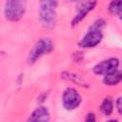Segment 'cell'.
Returning a JSON list of instances; mask_svg holds the SVG:
<instances>
[{"label":"cell","instance_id":"obj_13","mask_svg":"<svg viewBox=\"0 0 122 122\" xmlns=\"http://www.w3.org/2000/svg\"><path fill=\"white\" fill-rule=\"evenodd\" d=\"M115 108L117 110V112L119 115L122 114V98L121 97H118L116 99V102H115Z\"/></svg>","mask_w":122,"mask_h":122},{"label":"cell","instance_id":"obj_7","mask_svg":"<svg viewBox=\"0 0 122 122\" xmlns=\"http://www.w3.org/2000/svg\"><path fill=\"white\" fill-rule=\"evenodd\" d=\"M97 0H87L85 3L81 4L77 10V12L75 13L74 17L71 20V26L74 27L78 25L87 15L89 12H91L96 6Z\"/></svg>","mask_w":122,"mask_h":122},{"label":"cell","instance_id":"obj_4","mask_svg":"<svg viewBox=\"0 0 122 122\" xmlns=\"http://www.w3.org/2000/svg\"><path fill=\"white\" fill-rule=\"evenodd\" d=\"M103 39V33L101 30L92 29L90 28L87 33L81 38L78 42V46L83 49H91L96 47L98 44L101 43Z\"/></svg>","mask_w":122,"mask_h":122},{"label":"cell","instance_id":"obj_12","mask_svg":"<svg viewBox=\"0 0 122 122\" xmlns=\"http://www.w3.org/2000/svg\"><path fill=\"white\" fill-rule=\"evenodd\" d=\"M109 11L117 17H121V0H112L108 8Z\"/></svg>","mask_w":122,"mask_h":122},{"label":"cell","instance_id":"obj_10","mask_svg":"<svg viewBox=\"0 0 122 122\" xmlns=\"http://www.w3.org/2000/svg\"><path fill=\"white\" fill-rule=\"evenodd\" d=\"M61 77L63 79H66V80H69V81H71L77 85H80L82 87H87V83L81 78V76L75 74V73H72V72H68V71H65L61 74Z\"/></svg>","mask_w":122,"mask_h":122},{"label":"cell","instance_id":"obj_8","mask_svg":"<svg viewBox=\"0 0 122 122\" xmlns=\"http://www.w3.org/2000/svg\"><path fill=\"white\" fill-rule=\"evenodd\" d=\"M29 121H43V122H47L50 120V112L49 110L44 107V106H40L38 108H36L30 114V116L28 119Z\"/></svg>","mask_w":122,"mask_h":122},{"label":"cell","instance_id":"obj_1","mask_svg":"<svg viewBox=\"0 0 122 122\" xmlns=\"http://www.w3.org/2000/svg\"><path fill=\"white\" fill-rule=\"evenodd\" d=\"M56 7L57 0H40L39 18L42 25L47 29H52L55 27L57 21Z\"/></svg>","mask_w":122,"mask_h":122},{"label":"cell","instance_id":"obj_14","mask_svg":"<svg viewBox=\"0 0 122 122\" xmlns=\"http://www.w3.org/2000/svg\"><path fill=\"white\" fill-rule=\"evenodd\" d=\"M85 120L87 122H93V121H95V115H94V113L93 112H89L87 114V117H86Z\"/></svg>","mask_w":122,"mask_h":122},{"label":"cell","instance_id":"obj_11","mask_svg":"<svg viewBox=\"0 0 122 122\" xmlns=\"http://www.w3.org/2000/svg\"><path fill=\"white\" fill-rule=\"evenodd\" d=\"M100 110L104 115H111L113 112V102L111 97H106L101 103Z\"/></svg>","mask_w":122,"mask_h":122},{"label":"cell","instance_id":"obj_6","mask_svg":"<svg viewBox=\"0 0 122 122\" xmlns=\"http://www.w3.org/2000/svg\"><path fill=\"white\" fill-rule=\"evenodd\" d=\"M118 67H119V59L115 57H112V58H108V59L102 60L101 62L97 63L93 67L92 71L95 74L105 75L107 73H110L117 70Z\"/></svg>","mask_w":122,"mask_h":122},{"label":"cell","instance_id":"obj_5","mask_svg":"<svg viewBox=\"0 0 122 122\" xmlns=\"http://www.w3.org/2000/svg\"><path fill=\"white\" fill-rule=\"evenodd\" d=\"M81 101L82 97L74 88H67L62 94L63 107L68 111H72L78 108Z\"/></svg>","mask_w":122,"mask_h":122},{"label":"cell","instance_id":"obj_3","mask_svg":"<svg viewBox=\"0 0 122 122\" xmlns=\"http://www.w3.org/2000/svg\"><path fill=\"white\" fill-rule=\"evenodd\" d=\"M52 50H53V43L51 39L42 38L38 40L29 52V55H28L29 65L34 64L40 57H42L45 54L50 53Z\"/></svg>","mask_w":122,"mask_h":122},{"label":"cell","instance_id":"obj_9","mask_svg":"<svg viewBox=\"0 0 122 122\" xmlns=\"http://www.w3.org/2000/svg\"><path fill=\"white\" fill-rule=\"evenodd\" d=\"M122 80V73L117 69L110 73H107L103 77V83L107 86H114L121 82Z\"/></svg>","mask_w":122,"mask_h":122},{"label":"cell","instance_id":"obj_2","mask_svg":"<svg viewBox=\"0 0 122 122\" xmlns=\"http://www.w3.org/2000/svg\"><path fill=\"white\" fill-rule=\"evenodd\" d=\"M27 0H7L4 7V14L10 22L19 21L25 14Z\"/></svg>","mask_w":122,"mask_h":122},{"label":"cell","instance_id":"obj_15","mask_svg":"<svg viewBox=\"0 0 122 122\" xmlns=\"http://www.w3.org/2000/svg\"><path fill=\"white\" fill-rule=\"evenodd\" d=\"M69 1H79V0H69Z\"/></svg>","mask_w":122,"mask_h":122}]
</instances>
